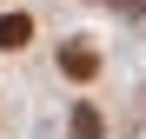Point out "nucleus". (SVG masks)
Returning <instances> with one entry per match:
<instances>
[{
  "instance_id": "nucleus-3",
  "label": "nucleus",
  "mask_w": 146,
  "mask_h": 139,
  "mask_svg": "<svg viewBox=\"0 0 146 139\" xmlns=\"http://www.w3.org/2000/svg\"><path fill=\"white\" fill-rule=\"evenodd\" d=\"M73 139H100V113L93 106H73Z\"/></svg>"
},
{
  "instance_id": "nucleus-1",
  "label": "nucleus",
  "mask_w": 146,
  "mask_h": 139,
  "mask_svg": "<svg viewBox=\"0 0 146 139\" xmlns=\"http://www.w3.org/2000/svg\"><path fill=\"white\" fill-rule=\"evenodd\" d=\"M60 73L66 80H93L100 73V53H93V46H60Z\"/></svg>"
},
{
  "instance_id": "nucleus-2",
  "label": "nucleus",
  "mask_w": 146,
  "mask_h": 139,
  "mask_svg": "<svg viewBox=\"0 0 146 139\" xmlns=\"http://www.w3.org/2000/svg\"><path fill=\"white\" fill-rule=\"evenodd\" d=\"M27 40H33V20H27V13H7V20H0V46H7V53L27 46Z\"/></svg>"
}]
</instances>
